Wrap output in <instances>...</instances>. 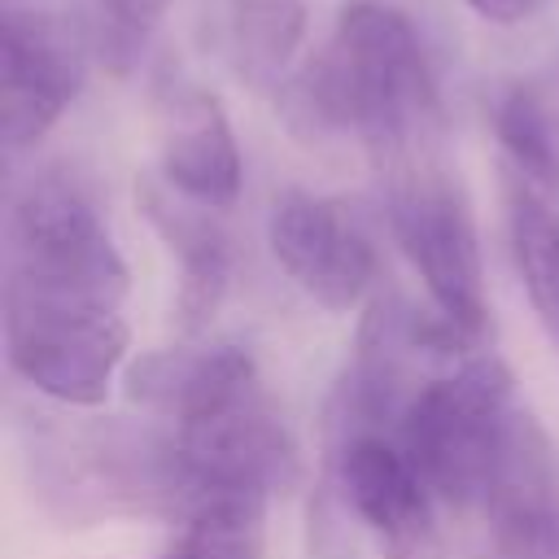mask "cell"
<instances>
[{
	"mask_svg": "<svg viewBox=\"0 0 559 559\" xmlns=\"http://www.w3.org/2000/svg\"><path fill=\"white\" fill-rule=\"evenodd\" d=\"M332 472L345 511L384 546L389 559H437V528H432L437 498L397 437L389 432L336 437Z\"/></svg>",
	"mask_w": 559,
	"mask_h": 559,
	"instance_id": "10",
	"label": "cell"
},
{
	"mask_svg": "<svg viewBox=\"0 0 559 559\" xmlns=\"http://www.w3.org/2000/svg\"><path fill=\"white\" fill-rule=\"evenodd\" d=\"M520 411L524 402L515 397V380L493 354H476L450 371H437L411 397L397 441L415 459L437 507L459 515L476 511Z\"/></svg>",
	"mask_w": 559,
	"mask_h": 559,
	"instance_id": "3",
	"label": "cell"
},
{
	"mask_svg": "<svg viewBox=\"0 0 559 559\" xmlns=\"http://www.w3.org/2000/svg\"><path fill=\"white\" fill-rule=\"evenodd\" d=\"M489 118L511 175L537 192L559 188V144H555V127L542 96L528 83H511L493 96Z\"/></svg>",
	"mask_w": 559,
	"mask_h": 559,
	"instance_id": "18",
	"label": "cell"
},
{
	"mask_svg": "<svg viewBox=\"0 0 559 559\" xmlns=\"http://www.w3.org/2000/svg\"><path fill=\"white\" fill-rule=\"evenodd\" d=\"M162 179L210 210H227L245 183V157L223 100L188 79H162L153 92Z\"/></svg>",
	"mask_w": 559,
	"mask_h": 559,
	"instance_id": "12",
	"label": "cell"
},
{
	"mask_svg": "<svg viewBox=\"0 0 559 559\" xmlns=\"http://www.w3.org/2000/svg\"><path fill=\"white\" fill-rule=\"evenodd\" d=\"M485 559H559V450L524 406L472 511Z\"/></svg>",
	"mask_w": 559,
	"mask_h": 559,
	"instance_id": "11",
	"label": "cell"
},
{
	"mask_svg": "<svg viewBox=\"0 0 559 559\" xmlns=\"http://www.w3.org/2000/svg\"><path fill=\"white\" fill-rule=\"evenodd\" d=\"M507 231L528 306L546 336L559 345V214L550 210L546 192L515 179L507 197Z\"/></svg>",
	"mask_w": 559,
	"mask_h": 559,
	"instance_id": "16",
	"label": "cell"
},
{
	"mask_svg": "<svg viewBox=\"0 0 559 559\" xmlns=\"http://www.w3.org/2000/svg\"><path fill=\"white\" fill-rule=\"evenodd\" d=\"M384 166H389V227L402 258L419 275L432 310L463 341H480L489 323L485 258L459 179L432 157V144L393 157Z\"/></svg>",
	"mask_w": 559,
	"mask_h": 559,
	"instance_id": "4",
	"label": "cell"
},
{
	"mask_svg": "<svg viewBox=\"0 0 559 559\" xmlns=\"http://www.w3.org/2000/svg\"><path fill=\"white\" fill-rule=\"evenodd\" d=\"M39 502L66 524H100L122 515L183 511V480L170 432L122 419L39 424L26 445Z\"/></svg>",
	"mask_w": 559,
	"mask_h": 559,
	"instance_id": "2",
	"label": "cell"
},
{
	"mask_svg": "<svg viewBox=\"0 0 559 559\" xmlns=\"http://www.w3.org/2000/svg\"><path fill=\"white\" fill-rule=\"evenodd\" d=\"M266 493H197L179 511V537L157 559H262Z\"/></svg>",
	"mask_w": 559,
	"mask_h": 559,
	"instance_id": "17",
	"label": "cell"
},
{
	"mask_svg": "<svg viewBox=\"0 0 559 559\" xmlns=\"http://www.w3.org/2000/svg\"><path fill=\"white\" fill-rule=\"evenodd\" d=\"M266 245L280 271L323 310L349 314L376 284V245L332 197L288 188L271 201Z\"/></svg>",
	"mask_w": 559,
	"mask_h": 559,
	"instance_id": "8",
	"label": "cell"
},
{
	"mask_svg": "<svg viewBox=\"0 0 559 559\" xmlns=\"http://www.w3.org/2000/svg\"><path fill=\"white\" fill-rule=\"evenodd\" d=\"M122 306L4 284V358L22 384L57 406H100L127 358Z\"/></svg>",
	"mask_w": 559,
	"mask_h": 559,
	"instance_id": "5",
	"label": "cell"
},
{
	"mask_svg": "<svg viewBox=\"0 0 559 559\" xmlns=\"http://www.w3.org/2000/svg\"><path fill=\"white\" fill-rule=\"evenodd\" d=\"M4 284L127 301V262L92 192L61 170L31 175L9 201V271Z\"/></svg>",
	"mask_w": 559,
	"mask_h": 559,
	"instance_id": "6",
	"label": "cell"
},
{
	"mask_svg": "<svg viewBox=\"0 0 559 559\" xmlns=\"http://www.w3.org/2000/svg\"><path fill=\"white\" fill-rule=\"evenodd\" d=\"M463 4L489 26H524L542 13L546 0H463Z\"/></svg>",
	"mask_w": 559,
	"mask_h": 559,
	"instance_id": "20",
	"label": "cell"
},
{
	"mask_svg": "<svg viewBox=\"0 0 559 559\" xmlns=\"http://www.w3.org/2000/svg\"><path fill=\"white\" fill-rule=\"evenodd\" d=\"M175 463L183 480V507L197 493H275L301 472L297 445L262 389L240 402L170 428Z\"/></svg>",
	"mask_w": 559,
	"mask_h": 559,
	"instance_id": "7",
	"label": "cell"
},
{
	"mask_svg": "<svg viewBox=\"0 0 559 559\" xmlns=\"http://www.w3.org/2000/svg\"><path fill=\"white\" fill-rule=\"evenodd\" d=\"M253 389H258L253 354L236 341L157 349V354H144L127 376L131 402L170 419V428L214 415Z\"/></svg>",
	"mask_w": 559,
	"mask_h": 559,
	"instance_id": "14",
	"label": "cell"
},
{
	"mask_svg": "<svg viewBox=\"0 0 559 559\" xmlns=\"http://www.w3.org/2000/svg\"><path fill=\"white\" fill-rule=\"evenodd\" d=\"M87 44L74 22L39 9H4L0 35V96H4V148L22 153L39 144L74 105L87 70Z\"/></svg>",
	"mask_w": 559,
	"mask_h": 559,
	"instance_id": "9",
	"label": "cell"
},
{
	"mask_svg": "<svg viewBox=\"0 0 559 559\" xmlns=\"http://www.w3.org/2000/svg\"><path fill=\"white\" fill-rule=\"evenodd\" d=\"M170 4L175 0H83L74 26L87 44V57L105 74L127 79L148 57Z\"/></svg>",
	"mask_w": 559,
	"mask_h": 559,
	"instance_id": "19",
	"label": "cell"
},
{
	"mask_svg": "<svg viewBox=\"0 0 559 559\" xmlns=\"http://www.w3.org/2000/svg\"><path fill=\"white\" fill-rule=\"evenodd\" d=\"M306 26L310 17L301 0H227L223 57L245 87L280 92L284 79L293 74Z\"/></svg>",
	"mask_w": 559,
	"mask_h": 559,
	"instance_id": "15",
	"label": "cell"
},
{
	"mask_svg": "<svg viewBox=\"0 0 559 559\" xmlns=\"http://www.w3.org/2000/svg\"><path fill=\"white\" fill-rule=\"evenodd\" d=\"M140 210H144L148 227L157 231V240L166 245V253L179 262V288H175L179 323L188 332H201L218 314V306L231 288V275H236L231 236L214 218L210 205L179 197L166 179L140 183Z\"/></svg>",
	"mask_w": 559,
	"mask_h": 559,
	"instance_id": "13",
	"label": "cell"
},
{
	"mask_svg": "<svg viewBox=\"0 0 559 559\" xmlns=\"http://www.w3.org/2000/svg\"><path fill=\"white\" fill-rule=\"evenodd\" d=\"M275 100L297 135H354L380 162L428 148L441 122L424 39L384 0H345L323 48L284 79Z\"/></svg>",
	"mask_w": 559,
	"mask_h": 559,
	"instance_id": "1",
	"label": "cell"
}]
</instances>
